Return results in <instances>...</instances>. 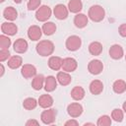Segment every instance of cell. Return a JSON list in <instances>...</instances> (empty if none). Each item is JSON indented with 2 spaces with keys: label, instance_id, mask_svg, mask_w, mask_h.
I'll use <instances>...</instances> for the list:
<instances>
[{
  "label": "cell",
  "instance_id": "6da1fadb",
  "mask_svg": "<svg viewBox=\"0 0 126 126\" xmlns=\"http://www.w3.org/2000/svg\"><path fill=\"white\" fill-rule=\"evenodd\" d=\"M55 49L54 43L51 40L48 39H43L37 42V44L35 45V51L38 55L42 56V57H47L53 54Z\"/></svg>",
  "mask_w": 126,
  "mask_h": 126
},
{
  "label": "cell",
  "instance_id": "7a4b0ae2",
  "mask_svg": "<svg viewBox=\"0 0 126 126\" xmlns=\"http://www.w3.org/2000/svg\"><path fill=\"white\" fill-rule=\"evenodd\" d=\"M88 17L89 19L94 23H99L101 22L105 17V11L100 5H93L90 7L88 11Z\"/></svg>",
  "mask_w": 126,
  "mask_h": 126
},
{
  "label": "cell",
  "instance_id": "3957f363",
  "mask_svg": "<svg viewBox=\"0 0 126 126\" xmlns=\"http://www.w3.org/2000/svg\"><path fill=\"white\" fill-rule=\"evenodd\" d=\"M52 13H53V11L51 10V8L49 6H47V5H41L35 11V19L38 22L45 23V22H47L50 19Z\"/></svg>",
  "mask_w": 126,
  "mask_h": 126
},
{
  "label": "cell",
  "instance_id": "277c9868",
  "mask_svg": "<svg viewBox=\"0 0 126 126\" xmlns=\"http://www.w3.org/2000/svg\"><path fill=\"white\" fill-rule=\"evenodd\" d=\"M56 116H57V111L54 108H45V110H43L40 114V120L43 124L45 125H51L55 122L56 120Z\"/></svg>",
  "mask_w": 126,
  "mask_h": 126
},
{
  "label": "cell",
  "instance_id": "5b68a950",
  "mask_svg": "<svg viewBox=\"0 0 126 126\" xmlns=\"http://www.w3.org/2000/svg\"><path fill=\"white\" fill-rule=\"evenodd\" d=\"M65 46L67 48V50L69 51H77L81 48L82 46V39L80 36L78 35H70L67 37L66 41H65Z\"/></svg>",
  "mask_w": 126,
  "mask_h": 126
},
{
  "label": "cell",
  "instance_id": "8992f818",
  "mask_svg": "<svg viewBox=\"0 0 126 126\" xmlns=\"http://www.w3.org/2000/svg\"><path fill=\"white\" fill-rule=\"evenodd\" d=\"M83 105L79 102H71L67 106V113L72 118H78L83 114Z\"/></svg>",
  "mask_w": 126,
  "mask_h": 126
},
{
  "label": "cell",
  "instance_id": "52a82bcc",
  "mask_svg": "<svg viewBox=\"0 0 126 126\" xmlns=\"http://www.w3.org/2000/svg\"><path fill=\"white\" fill-rule=\"evenodd\" d=\"M52 11H53V15L55 16V18L57 20H59V21H62V20H65V19L68 18L69 9L64 4H57V5H55Z\"/></svg>",
  "mask_w": 126,
  "mask_h": 126
},
{
  "label": "cell",
  "instance_id": "ba28073f",
  "mask_svg": "<svg viewBox=\"0 0 126 126\" xmlns=\"http://www.w3.org/2000/svg\"><path fill=\"white\" fill-rule=\"evenodd\" d=\"M88 71L92 75H99L103 71V63L98 59H93L88 64Z\"/></svg>",
  "mask_w": 126,
  "mask_h": 126
},
{
  "label": "cell",
  "instance_id": "9c48e42d",
  "mask_svg": "<svg viewBox=\"0 0 126 126\" xmlns=\"http://www.w3.org/2000/svg\"><path fill=\"white\" fill-rule=\"evenodd\" d=\"M1 32L9 36L15 35L18 32V26L13 22H4L1 25Z\"/></svg>",
  "mask_w": 126,
  "mask_h": 126
},
{
  "label": "cell",
  "instance_id": "30bf717a",
  "mask_svg": "<svg viewBox=\"0 0 126 126\" xmlns=\"http://www.w3.org/2000/svg\"><path fill=\"white\" fill-rule=\"evenodd\" d=\"M42 30L41 28H39L38 26L36 25H32L31 26L29 29H28V32H27V34H28V37L32 40V41H37L40 39L41 35H42Z\"/></svg>",
  "mask_w": 126,
  "mask_h": 126
},
{
  "label": "cell",
  "instance_id": "8fae6325",
  "mask_svg": "<svg viewBox=\"0 0 126 126\" xmlns=\"http://www.w3.org/2000/svg\"><path fill=\"white\" fill-rule=\"evenodd\" d=\"M109 56L110 58H112L113 60H120L123 56H124V49L120 44H112L108 50Z\"/></svg>",
  "mask_w": 126,
  "mask_h": 126
},
{
  "label": "cell",
  "instance_id": "7c38bea8",
  "mask_svg": "<svg viewBox=\"0 0 126 126\" xmlns=\"http://www.w3.org/2000/svg\"><path fill=\"white\" fill-rule=\"evenodd\" d=\"M78 68V62L75 58L73 57H66L63 59V64H62V70L68 73H72L76 71Z\"/></svg>",
  "mask_w": 126,
  "mask_h": 126
},
{
  "label": "cell",
  "instance_id": "4fadbf2b",
  "mask_svg": "<svg viewBox=\"0 0 126 126\" xmlns=\"http://www.w3.org/2000/svg\"><path fill=\"white\" fill-rule=\"evenodd\" d=\"M28 48H29V43L24 38L20 37V38L16 39L13 43V49L18 54H24L25 52H27Z\"/></svg>",
  "mask_w": 126,
  "mask_h": 126
},
{
  "label": "cell",
  "instance_id": "5bb4252c",
  "mask_svg": "<svg viewBox=\"0 0 126 126\" xmlns=\"http://www.w3.org/2000/svg\"><path fill=\"white\" fill-rule=\"evenodd\" d=\"M21 75L25 79H32L36 75V68L32 64H24L21 67Z\"/></svg>",
  "mask_w": 126,
  "mask_h": 126
},
{
  "label": "cell",
  "instance_id": "9a60e30c",
  "mask_svg": "<svg viewBox=\"0 0 126 126\" xmlns=\"http://www.w3.org/2000/svg\"><path fill=\"white\" fill-rule=\"evenodd\" d=\"M74 25L76 28L78 29H84L87 27L88 23H89V17L83 13H78L76 14V16L74 17Z\"/></svg>",
  "mask_w": 126,
  "mask_h": 126
},
{
  "label": "cell",
  "instance_id": "2e32d148",
  "mask_svg": "<svg viewBox=\"0 0 126 126\" xmlns=\"http://www.w3.org/2000/svg\"><path fill=\"white\" fill-rule=\"evenodd\" d=\"M62 64H63V59L55 55L50 56L47 62L48 67L53 71H59L60 69H62Z\"/></svg>",
  "mask_w": 126,
  "mask_h": 126
},
{
  "label": "cell",
  "instance_id": "e0dca14e",
  "mask_svg": "<svg viewBox=\"0 0 126 126\" xmlns=\"http://www.w3.org/2000/svg\"><path fill=\"white\" fill-rule=\"evenodd\" d=\"M89 90H90V92H91L92 94L98 95L103 91V83L100 80H93L90 83Z\"/></svg>",
  "mask_w": 126,
  "mask_h": 126
},
{
  "label": "cell",
  "instance_id": "ac0fdd59",
  "mask_svg": "<svg viewBox=\"0 0 126 126\" xmlns=\"http://www.w3.org/2000/svg\"><path fill=\"white\" fill-rule=\"evenodd\" d=\"M37 101H38V105H39L41 108H44V109L51 107V106L53 105V102H54L53 97H52L50 94H41V95L38 97Z\"/></svg>",
  "mask_w": 126,
  "mask_h": 126
},
{
  "label": "cell",
  "instance_id": "d6986e66",
  "mask_svg": "<svg viewBox=\"0 0 126 126\" xmlns=\"http://www.w3.org/2000/svg\"><path fill=\"white\" fill-rule=\"evenodd\" d=\"M56 79H57L58 84H60L63 87L68 86L72 82V77H71L70 73L65 72V71H59L56 75Z\"/></svg>",
  "mask_w": 126,
  "mask_h": 126
},
{
  "label": "cell",
  "instance_id": "ffe728a7",
  "mask_svg": "<svg viewBox=\"0 0 126 126\" xmlns=\"http://www.w3.org/2000/svg\"><path fill=\"white\" fill-rule=\"evenodd\" d=\"M44 82L45 77L42 74H36L32 81V88L34 91H40L42 88H44Z\"/></svg>",
  "mask_w": 126,
  "mask_h": 126
},
{
  "label": "cell",
  "instance_id": "44dd1931",
  "mask_svg": "<svg viewBox=\"0 0 126 126\" xmlns=\"http://www.w3.org/2000/svg\"><path fill=\"white\" fill-rule=\"evenodd\" d=\"M57 79L54 77V76H47L45 77V82H44V90L47 92V93H51L53 91L56 90L57 88Z\"/></svg>",
  "mask_w": 126,
  "mask_h": 126
},
{
  "label": "cell",
  "instance_id": "7402d4cb",
  "mask_svg": "<svg viewBox=\"0 0 126 126\" xmlns=\"http://www.w3.org/2000/svg\"><path fill=\"white\" fill-rule=\"evenodd\" d=\"M7 65L10 69H13V70L19 69L20 67L23 66V58L20 55H13L8 59Z\"/></svg>",
  "mask_w": 126,
  "mask_h": 126
},
{
  "label": "cell",
  "instance_id": "603a6c76",
  "mask_svg": "<svg viewBox=\"0 0 126 126\" xmlns=\"http://www.w3.org/2000/svg\"><path fill=\"white\" fill-rule=\"evenodd\" d=\"M85 95H86V92L84 88L81 86H76L71 90V97L76 101L82 100L85 97Z\"/></svg>",
  "mask_w": 126,
  "mask_h": 126
},
{
  "label": "cell",
  "instance_id": "cb8c5ba5",
  "mask_svg": "<svg viewBox=\"0 0 126 126\" xmlns=\"http://www.w3.org/2000/svg\"><path fill=\"white\" fill-rule=\"evenodd\" d=\"M103 47L99 41H92L89 44V52L93 56H98L102 53Z\"/></svg>",
  "mask_w": 126,
  "mask_h": 126
},
{
  "label": "cell",
  "instance_id": "d4e9b609",
  "mask_svg": "<svg viewBox=\"0 0 126 126\" xmlns=\"http://www.w3.org/2000/svg\"><path fill=\"white\" fill-rule=\"evenodd\" d=\"M3 17L9 22H13L18 18V11L12 6L6 7L3 11Z\"/></svg>",
  "mask_w": 126,
  "mask_h": 126
},
{
  "label": "cell",
  "instance_id": "484cf974",
  "mask_svg": "<svg viewBox=\"0 0 126 126\" xmlns=\"http://www.w3.org/2000/svg\"><path fill=\"white\" fill-rule=\"evenodd\" d=\"M67 7L69 9V12L73 14H78V13H81L83 9V2L82 0H70L68 2Z\"/></svg>",
  "mask_w": 126,
  "mask_h": 126
},
{
  "label": "cell",
  "instance_id": "4316f807",
  "mask_svg": "<svg viewBox=\"0 0 126 126\" xmlns=\"http://www.w3.org/2000/svg\"><path fill=\"white\" fill-rule=\"evenodd\" d=\"M41 30H42L43 34L49 36V35H52V34L55 33V32H56V30H57V27H56V25H55L53 22H48V21H47V22H45V23L42 25Z\"/></svg>",
  "mask_w": 126,
  "mask_h": 126
},
{
  "label": "cell",
  "instance_id": "83f0119b",
  "mask_svg": "<svg viewBox=\"0 0 126 126\" xmlns=\"http://www.w3.org/2000/svg\"><path fill=\"white\" fill-rule=\"evenodd\" d=\"M112 90L117 94H123L124 92H126V82L124 80H120V79L114 81L112 84Z\"/></svg>",
  "mask_w": 126,
  "mask_h": 126
},
{
  "label": "cell",
  "instance_id": "f1b7e54d",
  "mask_svg": "<svg viewBox=\"0 0 126 126\" xmlns=\"http://www.w3.org/2000/svg\"><path fill=\"white\" fill-rule=\"evenodd\" d=\"M38 104V101L34 97H27L23 101V107L27 110H32L34 109Z\"/></svg>",
  "mask_w": 126,
  "mask_h": 126
},
{
  "label": "cell",
  "instance_id": "f546056e",
  "mask_svg": "<svg viewBox=\"0 0 126 126\" xmlns=\"http://www.w3.org/2000/svg\"><path fill=\"white\" fill-rule=\"evenodd\" d=\"M124 111L123 109L120 108H114L111 111V118L112 120H114L115 122H122L124 119Z\"/></svg>",
  "mask_w": 126,
  "mask_h": 126
},
{
  "label": "cell",
  "instance_id": "4dcf8cb0",
  "mask_svg": "<svg viewBox=\"0 0 126 126\" xmlns=\"http://www.w3.org/2000/svg\"><path fill=\"white\" fill-rule=\"evenodd\" d=\"M111 123H112V118L106 114L99 116L97 121H96L97 126H110Z\"/></svg>",
  "mask_w": 126,
  "mask_h": 126
},
{
  "label": "cell",
  "instance_id": "1f68e13d",
  "mask_svg": "<svg viewBox=\"0 0 126 126\" xmlns=\"http://www.w3.org/2000/svg\"><path fill=\"white\" fill-rule=\"evenodd\" d=\"M11 44H12V41H11L9 35H6L4 33L0 35V48H7V49H9Z\"/></svg>",
  "mask_w": 126,
  "mask_h": 126
},
{
  "label": "cell",
  "instance_id": "d6a6232c",
  "mask_svg": "<svg viewBox=\"0 0 126 126\" xmlns=\"http://www.w3.org/2000/svg\"><path fill=\"white\" fill-rule=\"evenodd\" d=\"M41 6V0H29L27 8L29 11H36Z\"/></svg>",
  "mask_w": 126,
  "mask_h": 126
},
{
  "label": "cell",
  "instance_id": "836d02e7",
  "mask_svg": "<svg viewBox=\"0 0 126 126\" xmlns=\"http://www.w3.org/2000/svg\"><path fill=\"white\" fill-rule=\"evenodd\" d=\"M11 57L10 51L7 48H0V61L4 62L6 60H8Z\"/></svg>",
  "mask_w": 126,
  "mask_h": 126
},
{
  "label": "cell",
  "instance_id": "e575fe53",
  "mask_svg": "<svg viewBox=\"0 0 126 126\" xmlns=\"http://www.w3.org/2000/svg\"><path fill=\"white\" fill-rule=\"evenodd\" d=\"M118 33L122 37H126V24H121L118 28Z\"/></svg>",
  "mask_w": 126,
  "mask_h": 126
},
{
  "label": "cell",
  "instance_id": "d590c367",
  "mask_svg": "<svg viewBox=\"0 0 126 126\" xmlns=\"http://www.w3.org/2000/svg\"><path fill=\"white\" fill-rule=\"evenodd\" d=\"M64 125H65V126H78V125H79V122H78L75 118H72V119H70V120H67Z\"/></svg>",
  "mask_w": 126,
  "mask_h": 126
},
{
  "label": "cell",
  "instance_id": "8d00e7d4",
  "mask_svg": "<svg viewBox=\"0 0 126 126\" xmlns=\"http://www.w3.org/2000/svg\"><path fill=\"white\" fill-rule=\"evenodd\" d=\"M38 124H39V122L35 119H30L26 122V126H31V125L32 126V125H38Z\"/></svg>",
  "mask_w": 126,
  "mask_h": 126
},
{
  "label": "cell",
  "instance_id": "74e56055",
  "mask_svg": "<svg viewBox=\"0 0 126 126\" xmlns=\"http://www.w3.org/2000/svg\"><path fill=\"white\" fill-rule=\"evenodd\" d=\"M4 73H5V69H4V66H3V64H1V73H0V77H3Z\"/></svg>",
  "mask_w": 126,
  "mask_h": 126
},
{
  "label": "cell",
  "instance_id": "f35d334b",
  "mask_svg": "<svg viewBox=\"0 0 126 126\" xmlns=\"http://www.w3.org/2000/svg\"><path fill=\"white\" fill-rule=\"evenodd\" d=\"M122 109H123V111L126 113V100L123 102V104H122Z\"/></svg>",
  "mask_w": 126,
  "mask_h": 126
},
{
  "label": "cell",
  "instance_id": "ab89813d",
  "mask_svg": "<svg viewBox=\"0 0 126 126\" xmlns=\"http://www.w3.org/2000/svg\"><path fill=\"white\" fill-rule=\"evenodd\" d=\"M13 1H14L16 4H21V3H22V0H13Z\"/></svg>",
  "mask_w": 126,
  "mask_h": 126
},
{
  "label": "cell",
  "instance_id": "60d3db41",
  "mask_svg": "<svg viewBox=\"0 0 126 126\" xmlns=\"http://www.w3.org/2000/svg\"><path fill=\"white\" fill-rule=\"evenodd\" d=\"M87 125H94V123H90V122H88V123H85V124H84V126H87Z\"/></svg>",
  "mask_w": 126,
  "mask_h": 126
},
{
  "label": "cell",
  "instance_id": "b9f144b4",
  "mask_svg": "<svg viewBox=\"0 0 126 126\" xmlns=\"http://www.w3.org/2000/svg\"><path fill=\"white\" fill-rule=\"evenodd\" d=\"M4 1H5V0H0V2H1V3H3Z\"/></svg>",
  "mask_w": 126,
  "mask_h": 126
},
{
  "label": "cell",
  "instance_id": "7bdbcfd3",
  "mask_svg": "<svg viewBox=\"0 0 126 126\" xmlns=\"http://www.w3.org/2000/svg\"><path fill=\"white\" fill-rule=\"evenodd\" d=\"M125 61H126V54H125Z\"/></svg>",
  "mask_w": 126,
  "mask_h": 126
}]
</instances>
